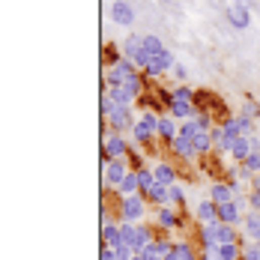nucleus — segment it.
I'll return each mask as SVG.
<instances>
[{"label": "nucleus", "instance_id": "nucleus-1", "mask_svg": "<svg viewBox=\"0 0 260 260\" xmlns=\"http://www.w3.org/2000/svg\"><path fill=\"white\" fill-rule=\"evenodd\" d=\"M141 212H144V200H141L138 195H132L129 200H126V206H123V215L132 222V219H138Z\"/></svg>", "mask_w": 260, "mask_h": 260}, {"label": "nucleus", "instance_id": "nucleus-2", "mask_svg": "<svg viewBox=\"0 0 260 260\" xmlns=\"http://www.w3.org/2000/svg\"><path fill=\"white\" fill-rule=\"evenodd\" d=\"M105 177H108V183H123V180H126L129 174H126L123 162H114L111 167H108V174H105Z\"/></svg>", "mask_w": 260, "mask_h": 260}, {"label": "nucleus", "instance_id": "nucleus-3", "mask_svg": "<svg viewBox=\"0 0 260 260\" xmlns=\"http://www.w3.org/2000/svg\"><path fill=\"white\" fill-rule=\"evenodd\" d=\"M230 150H233V156H242V159H248V156H251V141H248V138H236Z\"/></svg>", "mask_w": 260, "mask_h": 260}, {"label": "nucleus", "instance_id": "nucleus-4", "mask_svg": "<svg viewBox=\"0 0 260 260\" xmlns=\"http://www.w3.org/2000/svg\"><path fill=\"white\" fill-rule=\"evenodd\" d=\"M230 197H233V192H230L228 186H215V189H212V200H215L219 206H222V203H230Z\"/></svg>", "mask_w": 260, "mask_h": 260}, {"label": "nucleus", "instance_id": "nucleus-5", "mask_svg": "<svg viewBox=\"0 0 260 260\" xmlns=\"http://www.w3.org/2000/svg\"><path fill=\"white\" fill-rule=\"evenodd\" d=\"M138 186H141L138 174H129V177H126V180L120 183V192H123V195H135V189H138Z\"/></svg>", "mask_w": 260, "mask_h": 260}, {"label": "nucleus", "instance_id": "nucleus-6", "mask_svg": "<svg viewBox=\"0 0 260 260\" xmlns=\"http://www.w3.org/2000/svg\"><path fill=\"white\" fill-rule=\"evenodd\" d=\"M219 215H222V222H236V219H239V212H236L233 203H222V206H219Z\"/></svg>", "mask_w": 260, "mask_h": 260}, {"label": "nucleus", "instance_id": "nucleus-7", "mask_svg": "<svg viewBox=\"0 0 260 260\" xmlns=\"http://www.w3.org/2000/svg\"><path fill=\"white\" fill-rule=\"evenodd\" d=\"M105 147H108V153H111V156H120V153H123V141H120L117 135H111V138L105 141Z\"/></svg>", "mask_w": 260, "mask_h": 260}, {"label": "nucleus", "instance_id": "nucleus-8", "mask_svg": "<svg viewBox=\"0 0 260 260\" xmlns=\"http://www.w3.org/2000/svg\"><path fill=\"white\" fill-rule=\"evenodd\" d=\"M114 18H117L120 24H126V21L132 18V12L126 9V6H123V3H114Z\"/></svg>", "mask_w": 260, "mask_h": 260}, {"label": "nucleus", "instance_id": "nucleus-9", "mask_svg": "<svg viewBox=\"0 0 260 260\" xmlns=\"http://www.w3.org/2000/svg\"><path fill=\"white\" fill-rule=\"evenodd\" d=\"M174 114L177 117H189L192 114V105L189 102H174Z\"/></svg>", "mask_w": 260, "mask_h": 260}, {"label": "nucleus", "instance_id": "nucleus-10", "mask_svg": "<svg viewBox=\"0 0 260 260\" xmlns=\"http://www.w3.org/2000/svg\"><path fill=\"white\" fill-rule=\"evenodd\" d=\"M156 180H159V183H170V180H174L170 167H164V164H159V167H156Z\"/></svg>", "mask_w": 260, "mask_h": 260}, {"label": "nucleus", "instance_id": "nucleus-11", "mask_svg": "<svg viewBox=\"0 0 260 260\" xmlns=\"http://www.w3.org/2000/svg\"><path fill=\"white\" fill-rule=\"evenodd\" d=\"M197 212H200V219H206V222H209V219L215 215V203H200V209H197Z\"/></svg>", "mask_w": 260, "mask_h": 260}, {"label": "nucleus", "instance_id": "nucleus-12", "mask_svg": "<svg viewBox=\"0 0 260 260\" xmlns=\"http://www.w3.org/2000/svg\"><path fill=\"white\" fill-rule=\"evenodd\" d=\"M219 242H233V230L225 228V225H219Z\"/></svg>", "mask_w": 260, "mask_h": 260}, {"label": "nucleus", "instance_id": "nucleus-13", "mask_svg": "<svg viewBox=\"0 0 260 260\" xmlns=\"http://www.w3.org/2000/svg\"><path fill=\"white\" fill-rule=\"evenodd\" d=\"M245 167H248V170H260V156L257 153H251V156L245 159Z\"/></svg>", "mask_w": 260, "mask_h": 260}, {"label": "nucleus", "instance_id": "nucleus-14", "mask_svg": "<svg viewBox=\"0 0 260 260\" xmlns=\"http://www.w3.org/2000/svg\"><path fill=\"white\" fill-rule=\"evenodd\" d=\"M159 219H162V225H167V228H170V225H177V219H174V212H170V209H162V215H159Z\"/></svg>", "mask_w": 260, "mask_h": 260}, {"label": "nucleus", "instance_id": "nucleus-15", "mask_svg": "<svg viewBox=\"0 0 260 260\" xmlns=\"http://www.w3.org/2000/svg\"><path fill=\"white\" fill-rule=\"evenodd\" d=\"M159 132H162L164 138H174V126H170L167 120H162V123H159Z\"/></svg>", "mask_w": 260, "mask_h": 260}, {"label": "nucleus", "instance_id": "nucleus-16", "mask_svg": "<svg viewBox=\"0 0 260 260\" xmlns=\"http://www.w3.org/2000/svg\"><path fill=\"white\" fill-rule=\"evenodd\" d=\"M170 197H174V200H180V203H183V192H180V189H170Z\"/></svg>", "mask_w": 260, "mask_h": 260}]
</instances>
